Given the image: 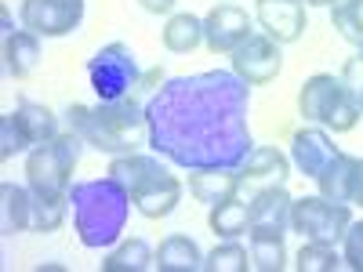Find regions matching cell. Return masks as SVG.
<instances>
[{
	"label": "cell",
	"instance_id": "cell-1",
	"mask_svg": "<svg viewBox=\"0 0 363 272\" xmlns=\"http://www.w3.org/2000/svg\"><path fill=\"white\" fill-rule=\"evenodd\" d=\"M251 84L233 69L171 76L145 106L149 149L182 171H240L251 157Z\"/></svg>",
	"mask_w": 363,
	"mask_h": 272
},
{
	"label": "cell",
	"instance_id": "cell-2",
	"mask_svg": "<svg viewBox=\"0 0 363 272\" xmlns=\"http://www.w3.org/2000/svg\"><path fill=\"white\" fill-rule=\"evenodd\" d=\"M69 203H73V229L80 244L99 251L120 244L131 215V193L120 186L116 178H80L69 186Z\"/></svg>",
	"mask_w": 363,
	"mask_h": 272
},
{
	"label": "cell",
	"instance_id": "cell-3",
	"mask_svg": "<svg viewBox=\"0 0 363 272\" xmlns=\"http://www.w3.org/2000/svg\"><path fill=\"white\" fill-rule=\"evenodd\" d=\"M298 109L309 124H320L335 135H345L359 124V102L356 95L345 87L342 76H330V73H316L301 84L298 91Z\"/></svg>",
	"mask_w": 363,
	"mask_h": 272
},
{
	"label": "cell",
	"instance_id": "cell-4",
	"mask_svg": "<svg viewBox=\"0 0 363 272\" xmlns=\"http://www.w3.org/2000/svg\"><path fill=\"white\" fill-rule=\"evenodd\" d=\"M80 149H84V138L69 128L44 145H33V153L26 157V186L33 193H66L73 186Z\"/></svg>",
	"mask_w": 363,
	"mask_h": 272
},
{
	"label": "cell",
	"instance_id": "cell-5",
	"mask_svg": "<svg viewBox=\"0 0 363 272\" xmlns=\"http://www.w3.org/2000/svg\"><path fill=\"white\" fill-rule=\"evenodd\" d=\"M352 225L349 203H335L327 196H301L291 203V229L301 239H316V244H342L345 229Z\"/></svg>",
	"mask_w": 363,
	"mask_h": 272
},
{
	"label": "cell",
	"instance_id": "cell-6",
	"mask_svg": "<svg viewBox=\"0 0 363 272\" xmlns=\"http://www.w3.org/2000/svg\"><path fill=\"white\" fill-rule=\"evenodd\" d=\"M87 76H91V87H95L99 102H113V98H124L138 87L142 80V69L135 62V51L128 44H106L95 58L87 62Z\"/></svg>",
	"mask_w": 363,
	"mask_h": 272
},
{
	"label": "cell",
	"instance_id": "cell-7",
	"mask_svg": "<svg viewBox=\"0 0 363 272\" xmlns=\"http://www.w3.org/2000/svg\"><path fill=\"white\" fill-rule=\"evenodd\" d=\"M66 128L77 131L84 138V145H91L95 153H106V157L135 153V135H124L120 128H113L95 106H69L66 109Z\"/></svg>",
	"mask_w": 363,
	"mask_h": 272
},
{
	"label": "cell",
	"instance_id": "cell-8",
	"mask_svg": "<svg viewBox=\"0 0 363 272\" xmlns=\"http://www.w3.org/2000/svg\"><path fill=\"white\" fill-rule=\"evenodd\" d=\"M284 44H277L269 33H251L244 44H240L229 58H233V73L251 84V87H262L269 80H277L280 69H284Z\"/></svg>",
	"mask_w": 363,
	"mask_h": 272
},
{
	"label": "cell",
	"instance_id": "cell-9",
	"mask_svg": "<svg viewBox=\"0 0 363 272\" xmlns=\"http://www.w3.org/2000/svg\"><path fill=\"white\" fill-rule=\"evenodd\" d=\"M18 18L37 37H66L84 22V0H22Z\"/></svg>",
	"mask_w": 363,
	"mask_h": 272
},
{
	"label": "cell",
	"instance_id": "cell-10",
	"mask_svg": "<svg viewBox=\"0 0 363 272\" xmlns=\"http://www.w3.org/2000/svg\"><path fill=\"white\" fill-rule=\"evenodd\" d=\"M251 33H255L251 15L236 4H215L203 15V44L215 55H233Z\"/></svg>",
	"mask_w": 363,
	"mask_h": 272
},
{
	"label": "cell",
	"instance_id": "cell-11",
	"mask_svg": "<svg viewBox=\"0 0 363 272\" xmlns=\"http://www.w3.org/2000/svg\"><path fill=\"white\" fill-rule=\"evenodd\" d=\"M255 18L262 26V33H269L277 44H294V40L306 37V29H309L306 4H301V0H258Z\"/></svg>",
	"mask_w": 363,
	"mask_h": 272
},
{
	"label": "cell",
	"instance_id": "cell-12",
	"mask_svg": "<svg viewBox=\"0 0 363 272\" xmlns=\"http://www.w3.org/2000/svg\"><path fill=\"white\" fill-rule=\"evenodd\" d=\"M178 200H182V181H178V174H171L164 164L131 193V203L138 207V215L153 218V222H157V218H167L171 210L178 207Z\"/></svg>",
	"mask_w": 363,
	"mask_h": 272
},
{
	"label": "cell",
	"instance_id": "cell-13",
	"mask_svg": "<svg viewBox=\"0 0 363 272\" xmlns=\"http://www.w3.org/2000/svg\"><path fill=\"white\" fill-rule=\"evenodd\" d=\"M287 178H291V160L277 145H255L251 157L240 164V189H247V193L284 186Z\"/></svg>",
	"mask_w": 363,
	"mask_h": 272
},
{
	"label": "cell",
	"instance_id": "cell-14",
	"mask_svg": "<svg viewBox=\"0 0 363 272\" xmlns=\"http://www.w3.org/2000/svg\"><path fill=\"white\" fill-rule=\"evenodd\" d=\"M335 157H338V149H335V142H330L327 128H301L291 138V164L313 181L323 174V167Z\"/></svg>",
	"mask_w": 363,
	"mask_h": 272
},
{
	"label": "cell",
	"instance_id": "cell-15",
	"mask_svg": "<svg viewBox=\"0 0 363 272\" xmlns=\"http://www.w3.org/2000/svg\"><path fill=\"white\" fill-rule=\"evenodd\" d=\"M291 203H294V196L284 186H269V189L251 193V200H247L251 229H272V232L291 229Z\"/></svg>",
	"mask_w": 363,
	"mask_h": 272
},
{
	"label": "cell",
	"instance_id": "cell-16",
	"mask_svg": "<svg viewBox=\"0 0 363 272\" xmlns=\"http://www.w3.org/2000/svg\"><path fill=\"white\" fill-rule=\"evenodd\" d=\"M29 225H33V189L4 181L0 186V232L15 236Z\"/></svg>",
	"mask_w": 363,
	"mask_h": 272
},
{
	"label": "cell",
	"instance_id": "cell-17",
	"mask_svg": "<svg viewBox=\"0 0 363 272\" xmlns=\"http://www.w3.org/2000/svg\"><path fill=\"white\" fill-rule=\"evenodd\" d=\"M40 66V37L29 33V29H11L4 37V69L15 80L33 76Z\"/></svg>",
	"mask_w": 363,
	"mask_h": 272
},
{
	"label": "cell",
	"instance_id": "cell-18",
	"mask_svg": "<svg viewBox=\"0 0 363 272\" xmlns=\"http://www.w3.org/2000/svg\"><path fill=\"white\" fill-rule=\"evenodd\" d=\"M189 193L196 203L218 207L240 193V171H189Z\"/></svg>",
	"mask_w": 363,
	"mask_h": 272
},
{
	"label": "cell",
	"instance_id": "cell-19",
	"mask_svg": "<svg viewBox=\"0 0 363 272\" xmlns=\"http://www.w3.org/2000/svg\"><path fill=\"white\" fill-rule=\"evenodd\" d=\"M15 124L22 128V135H26L29 145H44V142H51V138L62 135V128H58V116H55L48 106L29 102V98H22V102L15 106Z\"/></svg>",
	"mask_w": 363,
	"mask_h": 272
},
{
	"label": "cell",
	"instance_id": "cell-20",
	"mask_svg": "<svg viewBox=\"0 0 363 272\" xmlns=\"http://www.w3.org/2000/svg\"><path fill=\"white\" fill-rule=\"evenodd\" d=\"M153 268H160V272H200L203 268V254H200V247L193 244L189 236H167L164 244L157 247V261H153Z\"/></svg>",
	"mask_w": 363,
	"mask_h": 272
},
{
	"label": "cell",
	"instance_id": "cell-21",
	"mask_svg": "<svg viewBox=\"0 0 363 272\" xmlns=\"http://www.w3.org/2000/svg\"><path fill=\"white\" fill-rule=\"evenodd\" d=\"M153 261H157V251L135 236V239H120L106 254L102 272H145V268H153Z\"/></svg>",
	"mask_w": 363,
	"mask_h": 272
},
{
	"label": "cell",
	"instance_id": "cell-22",
	"mask_svg": "<svg viewBox=\"0 0 363 272\" xmlns=\"http://www.w3.org/2000/svg\"><path fill=\"white\" fill-rule=\"evenodd\" d=\"M207 222H211V232H215V236L240 239L244 232H251V207H247V200L233 196V200H225L218 207H211V218Z\"/></svg>",
	"mask_w": 363,
	"mask_h": 272
},
{
	"label": "cell",
	"instance_id": "cell-23",
	"mask_svg": "<svg viewBox=\"0 0 363 272\" xmlns=\"http://www.w3.org/2000/svg\"><path fill=\"white\" fill-rule=\"evenodd\" d=\"M203 44V18L189 15V11H178L167 18L164 26V47L171 55H189Z\"/></svg>",
	"mask_w": 363,
	"mask_h": 272
},
{
	"label": "cell",
	"instance_id": "cell-24",
	"mask_svg": "<svg viewBox=\"0 0 363 272\" xmlns=\"http://www.w3.org/2000/svg\"><path fill=\"white\" fill-rule=\"evenodd\" d=\"M352 171H356V157L349 153H338L323 167V174L316 178L320 186V196L335 200V203H349V189H352Z\"/></svg>",
	"mask_w": 363,
	"mask_h": 272
},
{
	"label": "cell",
	"instance_id": "cell-25",
	"mask_svg": "<svg viewBox=\"0 0 363 272\" xmlns=\"http://www.w3.org/2000/svg\"><path fill=\"white\" fill-rule=\"evenodd\" d=\"M251 261L258 272H280L287 265V247L284 232L272 229H251Z\"/></svg>",
	"mask_w": 363,
	"mask_h": 272
},
{
	"label": "cell",
	"instance_id": "cell-26",
	"mask_svg": "<svg viewBox=\"0 0 363 272\" xmlns=\"http://www.w3.org/2000/svg\"><path fill=\"white\" fill-rule=\"evenodd\" d=\"M69 210H73L69 189L66 193H33V225H29V229H37V232L62 229Z\"/></svg>",
	"mask_w": 363,
	"mask_h": 272
},
{
	"label": "cell",
	"instance_id": "cell-27",
	"mask_svg": "<svg viewBox=\"0 0 363 272\" xmlns=\"http://www.w3.org/2000/svg\"><path fill=\"white\" fill-rule=\"evenodd\" d=\"M330 26L338 29L342 40L363 51V0H338L330 8Z\"/></svg>",
	"mask_w": 363,
	"mask_h": 272
},
{
	"label": "cell",
	"instance_id": "cell-28",
	"mask_svg": "<svg viewBox=\"0 0 363 272\" xmlns=\"http://www.w3.org/2000/svg\"><path fill=\"white\" fill-rule=\"evenodd\" d=\"M203 268L207 272H247V268H255V261H251V251L244 244L225 239V244H218L203 258Z\"/></svg>",
	"mask_w": 363,
	"mask_h": 272
},
{
	"label": "cell",
	"instance_id": "cell-29",
	"mask_svg": "<svg viewBox=\"0 0 363 272\" xmlns=\"http://www.w3.org/2000/svg\"><path fill=\"white\" fill-rule=\"evenodd\" d=\"M294 265H298V272H335L345 261L335 251V244H316V239H306L301 251H298V258H294Z\"/></svg>",
	"mask_w": 363,
	"mask_h": 272
},
{
	"label": "cell",
	"instance_id": "cell-30",
	"mask_svg": "<svg viewBox=\"0 0 363 272\" xmlns=\"http://www.w3.org/2000/svg\"><path fill=\"white\" fill-rule=\"evenodd\" d=\"M22 149H29V142H26L22 128L15 124V113L0 116V157H4V160H11L15 153H22Z\"/></svg>",
	"mask_w": 363,
	"mask_h": 272
},
{
	"label": "cell",
	"instance_id": "cell-31",
	"mask_svg": "<svg viewBox=\"0 0 363 272\" xmlns=\"http://www.w3.org/2000/svg\"><path fill=\"white\" fill-rule=\"evenodd\" d=\"M342 261L352 272H363V222H352L342 236Z\"/></svg>",
	"mask_w": 363,
	"mask_h": 272
},
{
	"label": "cell",
	"instance_id": "cell-32",
	"mask_svg": "<svg viewBox=\"0 0 363 272\" xmlns=\"http://www.w3.org/2000/svg\"><path fill=\"white\" fill-rule=\"evenodd\" d=\"M342 80H345V87L352 91V95H356V91L363 87V51H359V55H352L349 62H345V69H342Z\"/></svg>",
	"mask_w": 363,
	"mask_h": 272
},
{
	"label": "cell",
	"instance_id": "cell-33",
	"mask_svg": "<svg viewBox=\"0 0 363 272\" xmlns=\"http://www.w3.org/2000/svg\"><path fill=\"white\" fill-rule=\"evenodd\" d=\"M349 203H359V207H363V160H356V171H352V189H349Z\"/></svg>",
	"mask_w": 363,
	"mask_h": 272
},
{
	"label": "cell",
	"instance_id": "cell-34",
	"mask_svg": "<svg viewBox=\"0 0 363 272\" xmlns=\"http://www.w3.org/2000/svg\"><path fill=\"white\" fill-rule=\"evenodd\" d=\"M138 4L149 11V15H171L174 8V0H138Z\"/></svg>",
	"mask_w": 363,
	"mask_h": 272
},
{
	"label": "cell",
	"instance_id": "cell-35",
	"mask_svg": "<svg viewBox=\"0 0 363 272\" xmlns=\"http://www.w3.org/2000/svg\"><path fill=\"white\" fill-rule=\"evenodd\" d=\"M301 4H309V8H335L338 0H301Z\"/></svg>",
	"mask_w": 363,
	"mask_h": 272
},
{
	"label": "cell",
	"instance_id": "cell-36",
	"mask_svg": "<svg viewBox=\"0 0 363 272\" xmlns=\"http://www.w3.org/2000/svg\"><path fill=\"white\" fill-rule=\"evenodd\" d=\"M356 102H359V116H363V87L356 91Z\"/></svg>",
	"mask_w": 363,
	"mask_h": 272
}]
</instances>
